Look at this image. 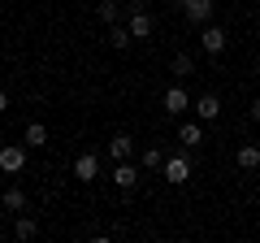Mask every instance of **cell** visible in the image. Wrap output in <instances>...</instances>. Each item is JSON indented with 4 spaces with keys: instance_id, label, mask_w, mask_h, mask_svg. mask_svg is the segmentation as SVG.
I'll return each mask as SVG.
<instances>
[{
    "instance_id": "6",
    "label": "cell",
    "mask_w": 260,
    "mask_h": 243,
    "mask_svg": "<svg viewBox=\"0 0 260 243\" xmlns=\"http://www.w3.org/2000/svg\"><path fill=\"white\" fill-rule=\"evenodd\" d=\"M225 44H230V35H225L221 26H213V22L200 31V48H204L208 56H221V52H225Z\"/></svg>"
},
{
    "instance_id": "13",
    "label": "cell",
    "mask_w": 260,
    "mask_h": 243,
    "mask_svg": "<svg viewBox=\"0 0 260 243\" xmlns=\"http://www.w3.org/2000/svg\"><path fill=\"white\" fill-rule=\"evenodd\" d=\"M22 143H26V148H44L48 143V126L44 122H30L26 131H22Z\"/></svg>"
},
{
    "instance_id": "8",
    "label": "cell",
    "mask_w": 260,
    "mask_h": 243,
    "mask_svg": "<svg viewBox=\"0 0 260 243\" xmlns=\"http://www.w3.org/2000/svg\"><path fill=\"white\" fill-rule=\"evenodd\" d=\"M139 169H143V165L117 161V165H113V187H121V191H135V187H139Z\"/></svg>"
},
{
    "instance_id": "5",
    "label": "cell",
    "mask_w": 260,
    "mask_h": 243,
    "mask_svg": "<svg viewBox=\"0 0 260 243\" xmlns=\"http://www.w3.org/2000/svg\"><path fill=\"white\" fill-rule=\"evenodd\" d=\"M0 169L5 174H22L26 169V143H5L0 148Z\"/></svg>"
},
{
    "instance_id": "23",
    "label": "cell",
    "mask_w": 260,
    "mask_h": 243,
    "mask_svg": "<svg viewBox=\"0 0 260 243\" xmlns=\"http://www.w3.org/2000/svg\"><path fill=\"white\" fill-rule=\"evenodd\" d=\"M160 5H178V0H160Z\"/></svg>"
},
{
    "instance_id": "19",
    "label": "cell",
    "mask_w": 260,
    "mask_h": 243,
    "mask_svg": "<svg viewBox=\"0 0 260 243\" xmlns=\"http://www.w3.org/2000/svg\"><path fill=\"white\" fill-rule=\"evenodd\" d=\"M174 74H178V78L195 74V56H191V52H178V56H174Z\"/></svg>"
},
{
    "instance_id": "11",
    "label": "cell",
    "mask_w": 260,
    "mask_h": 243,
    "mask_svg": "<svg viewBox=\"0 0 260 243\" xmlns=\"http://www.w3.org/2000/svg\"><path fill=\"white\" fill-rule=\"evenodd\" d=\"M121 13H126V5H117V0H100V5H95V18H100L104 26L121 22Z\"/></svg>"
},
{
    "instance_id": "2",
    "label": "cell",
    "mask_w": 260,
    "mask_h": 243,
    "mask_svg": "<svg viewBox=\"0 0 260 243\" xmlns=\"http://www.w3.org/2000/svg\"><path fill=\"white\" fill-rule=\"evenodd\" d=\"M160 104H165V113H169V117H186L195 100H191V96H186V87L178 83V87H169V92L160 96Z\"/></svg>"
},
{
    "instance_id": "7",
    "label": "cell",
    "mask_w": 260,
    "mask_h": 243,
    "mask_svg": "<svg viewBox=\"0 0 260 243\" xmlns=\"http://www.w3.org/2000/svg\"><path fill=\"white\" fill-rule=\"evenodd\" d=\"M74 178L78 183H95L100 178V157L95 152H78L74 157Z\"/></svg>"
},
{
    "instance_id": "4",
    "label": "cell",
    "mask_w": 260,
    "mask_h": 243,
    "mask_svg": "<svg viewBox=\"0 0 260 243\" xmlns=\"http://www.w3.org/2000/svg\"><path fill=\"white\" fill-rule=\"evenodd\" d=\"M126 26H130V35H135V39H148L152 35V26H156V22H152V13L148 9H143V5H126Z\"/></svg>"
},
{
    "instance_id": "17",
    "label": "cell",
    "mask_w": 260,
    "mask_h": 243,
    "mask_svg": "<svg viewBox=\"0 0 260 243\" xmlns=\"http://www.w3.org/2000/svg\"><path fill=\"white\" fill-rule=\"evenodd\" d=\"M13 234H18V243H30L39 234V222L35 217H18V226H13Z\"/></svg>"
},
{
    "instance_id": "14",
    "label": "cell",
    "mask_w": 260,
    "mask_h": 243,
    "mask_svg": "<svg viewBox=\"0 0 260 243\" xmlns=\"http://www.w3.org/2000/svg\"><path fill=\"white\" fill-rule=\"evenodd\" d=\"M0 204H5V213H22V208H26V191L22 187H5Z\"/></svg>"
},
{
    "instance_id": "16",
    "label": "cell",
    "mask_w": 260,
    "mask_h": 243,
    "mask_svg": "<svg viewBox=\"0 0 260 243\" xmlns=\"http://www.w3.org/2000/svg\"><path fill=\"white\" fill-rule=\"evenodd\" d=\"M109 44L117 48V52H121V48H130V44H135V35H130V26H121V22H113V26H109Z\"/></svg>"
},
{
    "instance_id": "9",
    "label": "cell",
    "mask_w": 260,
    "mask_h": 243,
    "mask_svg": "<svg viewBox=\"0 0 260 243\" xmlns=\"http://www.w3.org/2000/svg\"><path fill=\"white\" fill-rule=\"evenodd\" d=\"M191 113H195V117H200V122H217V117H221V96L204 92V96H200V100L191 104Z\"/></svg>"
},
{
    "instance_id": "18",
    "label": "cell",
    "mask_w": 260,
    "mask_h": 243,
    "mask_svg": "<svg viewBox=\"0 0 260 243\" xmlns=\"http://www.w3.org/2000/svg\"><path fill=\"white\" fill-rule=\"evenodd\" d=\"M139 165H143V174H152V169H160V165H165V152H160V148H143Z\"/></svg>"
},
{
    "instance_id": "10",
    "label": "cell",
    "mask_w": 260,
    "mask_h": 243,
    "mask_svg": "<svg viewBox=\"0 0 260 243\" xmlns=\"http://www.w3.org/2000/svg\"><path fill=\"white\" fill-rule=\"evenodd\" d=\"M178 143H182V148H200V143H204V126L182 117V126H178Z\"/></svg>"
},
{
    "instance_id": "1",
    "label": "cell",
    "mask_w": 260,
    "mask_h": 243,
    "mask_svg": "<svg viewBox=\"0 0 260 243\" xmlns=\"http://www.w3.org/2000/svg\"><path fill=\"white\" fill-rule=\"evenodd\" d=\"M160 174H165V183H174V187H182L186 178H191V157H186V148L178 152V157H165V165H160Z\"/></svg>"
},
{
    "instance_id": "22",
    "label": "cell",
    "mask_w": 260,
    "mask_h": 243,
    "mask_svg": "<svg viewBox=\"0 0 260 243\" xmlns=\"http://www.w3.org/2000/svg\"><path fill=\"white\" fill-rule=\"evenodd\" d=\"M0 226H5V204H0Z\"/></svg>"
},
{
    "instance_id": "21",
    "label": "cell",
    "mask_w": 260,
    "mask_h": 243,
    "mask_svg": "<svg viewBox=\"0 0 260 243\" xmlns=\"http://www.w3.org/2000/svg\"><path fill=\"white\" fill-rule=\"evenodd\" d=\"M251 117L260 122V96H256V100H251Z\"/></svg>"
},
{
    "instance_id": "3",
    "label": "cell",
    "mask_w": 260,
    "mask_h": 243,
    "mask_svg": "<svg viewBox=\"0 0 260 243\" xmlns=\"http://www.w3.org/2000/svg\"><path fill=\"white\" fill-rule=\"evenodd\" d=\"M178 5H182L186 22H195V26H208L217 13V0H178Z\"/></svg>"
},
{
    "instance_id": "12",
    "label": "cell",
    "mask_w": 260,
    "mask_h": 243,
    "mask_svg": "<svg viewBox=\"0 0 260 243\" xmlns=\"http://www.w3.org/2000/svg\"><path fill=\"white\" fill-rule=\"evenodd\" d=\"M234 161H239V169H260V143H243Z\"/></svg>"
},
{
    "instance_id": "20",
    "label": "cell",
    "mask_w": 260,
    "mask_h": 243,
    "mask_svg": "<svg viewBox=\"0 0 260 243\" xmlns=\"http://www.w3.org/2000/svg\"><path fill=\"white\" fill-rule=\"evenodd\" d=\"M0 113H9V92L0 87Z\"/></svg>"
},
{
    "instance_id": "15",
    "label": "cell",
    "mask_w": 260,
    "mask_h": 243,
    "mask_svg": "<svg viewBox=\"0 0 260 243\" xmlns=\"http://www.w3.org/2000/svg\"><path fill=\"white\" fill-rule=\"evenodd\" d=\"M130 152H135V139H130V135H113L109 157H113V161H130Z\"/></svg>"
}]
</instances>
